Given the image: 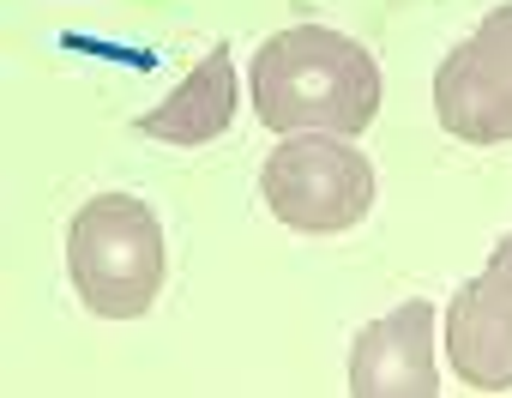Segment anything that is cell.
<instances>
[{
  "label": "cell",
  "mask_w": 512,
  "mask_h": 398,
  "mask_svg": "<svg viewBox=\"0 0 512 398\" xmlns=\"http://www.w3.org/2000/svg\"><path fill=\"white\" fill-rule=\"evenodd\" d=\"M434 115L470 145L512 139V0L494 7L434 73Z\"/></svg>",
  "instance_id": "cell-4"
},
{
  "label": "cell",
  "mask_w": 512,
  "mask_h": 398,
  "mask_svg": "<svg viewBox=\"0 0 512 398\" xmlns=\"http://www.w3.org/2000/svg\"><path fill=\"white\" fill-rule=\"evenodd\" d=\"M67 272L91 314L139 320L163 290V224L133 193H97L73 218Z\"/></svg>",
  "instance_id": "cell-2"
},
{
  "label": "cell",
  "mask_w": 512,
  "mask_h": 398,
  "mask_svg": "<svg viewBox=\"0 0 512 398\" xmlns=\"http://www.w3.org/2000/svg\"><path fill=\"white\" fill-rule=\"evenodd\" d=\"M446 356H452L458 380L476 392L512 386V290L488 266L446 308Z\"/></svg>",
  "instance_id": "cell-6"
},
{
  "label": "cell",
  "mask_w": 512,
  "mask_h": 398,
  "mask_svg": "<svg viewBox=\"0 0 512 398\" xmlns=\"http://www.w3.org/2000/svg\"><path fill=\"white\" fill-rule=\"evenodd\" d=\"M235 61L229 49H211L151 115H139V133L145 139H163V145H211L229 121H235Z\"/></svg>",
  "instance_id": "cell-7"
},
{
  "label": "cell",
  "mask_w": 512,
  "mask_h": 398,
  "mask_svg": "<svg viewBox=\"0 0 512 398\" xmlns=\"http://www.w3.org/2000/svg\"><path fill=\"white\" fill-rule=\"evenodd\" d=\"M380 109L374 55L326 25H296L253 55V115L272 133H338L356 139Z\"/></svg>",
  "instance_id": "cell-1"
},
{
  "label": "cell",
  "mask_w": 512,
  "mask_h": 398,
  "mask_svg": "<svg viewBox=\"0 0 512 398\" xmlns=\"http://www.w3.org/2000/svg\"><path fill=\"white\" fill-rule=\"evenodd\" d=\"M350 392L356 398H434V308L416 296L386 320H368L350 350Z\"/></svg>",
  "instance_id": "cell-5"
},
{
  "label": "cell",
  "mask_w": 512,
  "mask_h": 398,
  "mask_svg": "<svg viewBox=\"0 0 512 398\" xmlns=\"http://www.w3.org/2000/svg\"><path fill=\"white\" fill-rule=\"evenodd\" d=\"M260 193L278 224L302 236H338L374 206V163L338 133H290L266 157Z\"/></svg>",
  "instance_id": "cell-3"
},
{
  "label": "cell",
  "mask_w": 512,
  "mask_h": 398,
  "mask_svg": "<svg viewBox=\"0 0 512 398\" xmlns=\"http://www.w3.org/2000/svg\"><path fill=\"white\" fill-rule=\"evenodd\" d=\"M488 272H494V278H500V284L512 290V230L500 236V248H494V260H488Z\"/></svg>",
  "instance_id": "cell-8"
}]
</instances>
